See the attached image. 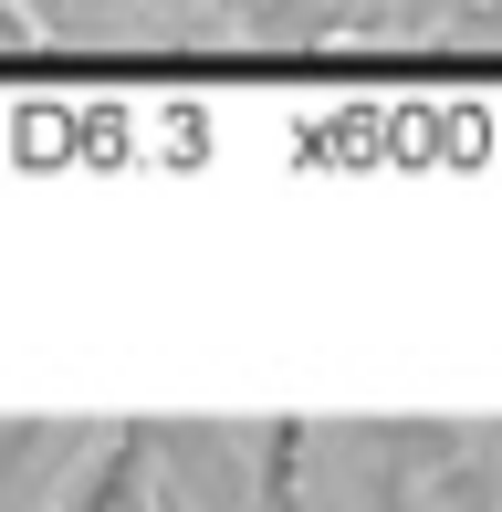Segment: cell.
Wrapping results in <instances>:
<instances>
[{
    "mask_svg": "<svg viewBox=\"0 0 502 512\" xmlns=\"http://www.w3.org/2000/svg\"><path fill=\"white\" fill-rule=\"evenodd\" d=\"M116 439H0V512H105Z\"/></svg>",
    "mask_w": 502,
    "mask_h": 512,
    "instance_id": "cell-1",
    "label": "cell"
}]
</instances>
